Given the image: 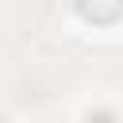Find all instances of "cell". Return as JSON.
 <instances>
[{"label": "cell", "mask_w": 123, "mask_h": 123, "mask_svg": "<svg viewBox=\"0 0 123 123\" xmlns=\"http://www.w3.org/2000/svg\"><path fill=\"white\" fill-rule=\"evenodd\" d=\"M77 12L88 23H115L123 15V0H77Z\"/></svg>", "instance_id": "1"}]
</instances>
